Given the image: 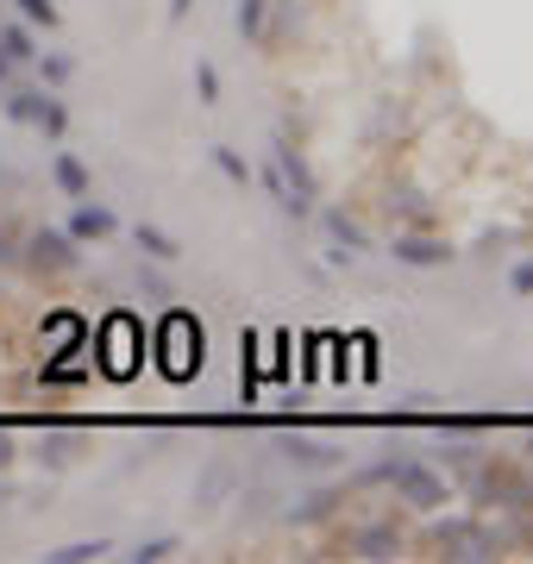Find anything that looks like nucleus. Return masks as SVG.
<instances>
[{"label":"nucleus","instance_id":"17","mask_svg":"<svg viewBox=\"0 0 533 564\" xmlns=\"http://www.w3.org/2000/svg\"><path fill=\"white\" fill-rule=\"evenodd\" d=\"M270 13H276V0H239V7H232V25H239V39H246V44H264Z\"/></svg>","mask_w":533,"mask_h":564},{"label":"nucleus","instance_id":"8","mask_svg":"<svg viewBox=\"0 0 533 564\" xmlns=\"http://www.w3.org/2000/svg\"><path fill=\"white\" fill-rule=\"evenodd\" d=\"M346 552H351V558H370V564L402 558V552H409V533H402L395 521H358L346 533Z\"/></svg>","mask_w":533,"mask_h":564},{"label":"nucleus","instance_id":"13","mask_svg":"<svg viewBox=\"0 0 533 564\" xmlns=\"http://www.w3.org/2000/svg\"><path fill=\"white\" fill-rule=\"evenodd\" d=\"M113 232H120V220H113V207L107 202H95V195H83V202H76V214H69V239L76 245H101V239H113Z\"/></svg>","mask_w":533,"mask_h":564},{"label":"nucleus","instance_id":"15","mask_svg":"<svg viewBox=\"0 0 533 564\" xmlns=\"http://www.w3.org/2000/svg\"><path fill=\"white\" fill-rule=\"evenodd\" d=\"M51 182H57V188L69 195V202L95 195V176H88V163L76 158V151H57V158H51Z\"/></svg>","mask_w":533,"mask_h":564},{"label":"nucleus","instance_id":"27","mask_svg":"<svg viewBox=\"0 0 533 564\" xmlns=\"http://www.w3.org/2000/svg\"><path fill=\"white\" fill-rule=\"evenodd\" d=\"M195 95H202V107H220V69L214 63H195Z\"/></svg>","mask_w":533,"mask_h":564},{"label":"nucleus","instance_id":"18","mask_svg":"<svg viewBox=\"0 0 533 564\" xmlns=\"http://www.w3.org/2000/svg\"><path fill=\"white\" fill-rule=\"evenodd\" d=\"M44 95H51V88H7V101H0V113H7V120L13 126H39V113H44Z\"/></svg>","mask_w":533,"mask_h":564},{"label":"nucleus","instance_id":"32","mask_svg":"<svg viewBox=\"0 0 533 564\" xmlns=\"http://www.w3.org/2000/svg\"><path fill=\"white\" fill-rule=\"evenodd\" d=\"M13 69H20V63H13V57H7V51H0V88L13 82Z\"/></svg>","mask_w":533,"mask_h":564},{"label":"nucleus","instance_id":"20","mask_svg":"<svg viewBox=\"0 0 533 564\" xmlns=\"http://www.w3.org/2000/svg\"><path fill=\"white\" fill-rule=\"evenodd\" d=\"M107 552H113L107 540H69V545H51L44 558L51 564H95V558H107Z\"/></svg>","mask_w":533,"mask_h":564},{"label":"nucleus","instance_id":"19","mask_svg":"<svg viewBox=\"0 0 533 564\" xmlns=\"http://www.w3.org/2000/svg\"><path fill=\"white\" fill-rule=\"evenodd\" d=\"M0 51H7L13 63H32V57H39V39H32V25H25L20 13H13V20H0Z\"/></svg>","mask_w":533,"mask_h":564},{"label":"nucleus","instance_id":"11","mask_svg":"<svg viewBox=\"0 0 533 564\" xmlns=\"http://www.w3.org/2000/svg\"><path fill=\"white\" fill-rule=\"evenodd\" d=\"M383 214H390L395 226H433V220H439L433 202L414 188V182H390V188H383Z\"/></svg>","mask_w":533,"mask_h":564},{"label":"nucleus","instance_id":"33","mask_svg":"<svg viewBox=\"0 0 533 564\" xmlns=\"http://www.w3.org/2000/svg\"><path fill=\"white\" fill-rule=\"evenodd\" d=\"M188 7H195V0H170V20H188Z\"/></svg>","mask_w":533,"mask_h":564},{"label":"nucleus","instance_id":"34","mask_svg":"<svg viewBox=\"0 0 533 564\" xmlns=\"http://www.w3.org/2000/svg\"><path fill=\"white\" fill-rule=\"evenodd\" d=\"M527 484H533V470H527Z\"/></svg>","mask_w":533,"mask_h":564},{"label":"nucleus","instance_id":"7","mask_svg":"<svg viewBox=\"0 0 533 564\" xmlns=\"http://www.w3.org/2000/svg\"><path fill=\"white\" fill-rule=\"evenodd\" d=\"M314 220H320V232H327V258L333 263H358L370 251V232L358 214H346V207H314Z\"/></svg>","mask_w":533,"mask_h":564},{"label":"nucleus","instance_id":"22","mask_svg":"<svg viewBox=\"0 0 533 564\" xmlns=\"http://www.w3.org/2000/svg\"><path fill=\"white\" fill-rule=\"evenodd\" d=\"M13 13H20V20L32 25V32H39V25H44V32H57V20H63L57 0H13Z\"/></svg>","mask_w":533,"mask_h":564},{"label":"nucleus","instance_id":"2","mask_svg":"<svg viewBox=\"0 0 533 564\" xmlns=\"http://www.w3.org/2000/svg\"><path fill=\"white\" fill-rule=\"evenodd\" d=\"M427 545L439 558H458V564H483V558H502V527H490L483 514H452L439 508V521L427 527Z\"/></svg>","mask_w":533,"mask_h":564},{"label":"nucleus","instance_id":"16","mask_svg":"<svg viewBox=\"0 0 533 564\" xmlns=\"http://www.w3.org/2000/svg\"><path fill=\"white\" fill-rule=\"evenodd\" d=\"M132 245L144 251V263H176V258H183V239H176V232H164V226H151V220L132 226Z\"/></svg>","mask_w":533,"mask_h":564},{"label":"nucleus","instance_id":"21","mask_svg":"<svg viewBox=\"0 0 533 564\" xmlns=\"http://www.w3.org/2000/svg\"><path fill=\"white\" fill-rule=\"evenodd\" d=\"M214 170H220L232 188H251V182H258V170H251V163L232 151V144H214Z\"/></svg>","mask_w":533,"mask_h":564},{"label":"nucleus","instance_id":"26","mask_svg":"<svg viewBox=\"0 0 533 564\" xmlns=\"http://www.w3.org/2000/svg\"><path fill=\"white\" fill-rule=\"evenodd\" d=\"M126 558H132V564H164V558H176V540H170V533H157V540H139Z\"/></svg>","mask_w":533,"mask_h":564},{"label":"nucleus","instance_id":"1","mask_svg":"<svg viewBox=\"0 0 533 564\" xmlns=\"http://www.w3.org/2000/svg\"><path fill=\"white\" fill-rule=\"evenodd\" d=\"M377 484L395 489V502L414 508V514H439V508L458 502V484L427 458H377V464H365V470L351 477V489H377Z\"/></svg>","mask_w":533,"mask_h":564},{"label":"nucleus","instance_id":"12","mask_svg":"<svg viewBox=\"0 0 533 564\" xmlns=\"http://www.w3.org/2000/svg\"><path fill=\"white\" fill-rule=\"evenodd\" d=\"M346 502H351V489L346 484H327V489H314V496H302L295 508H283V521L289 527H320V521H333Z\"/></svg>","mask_w":533,"mask_h":564},{"label":"nucleus","instance_id":"24","mask_svg":"<svg viewBox=\"0 0 533 564\" xmlns=\"http://www.w3.org/2000/svg\"><path fill=\"white\" fill-rule=\"evenodd\" d=\"M32 63H39V76H44V88H63V82L76 76V63L63 57V51H39V57H32Z\"/></svg>","mask_w":533,"mask_h":564},{"label":"nucleus","instance_id":"3","mask_svg":"<svg viewBox=\"0 0 533 564\" xmlns=\"http://www.w3.org/2000/svg\"><path fill=\"white\" fill-rule=\"evenodd\" d=\"M465 489H471L483 508H502V514H533V484H527V470H514L509 458H496V452H483V458L465 470Z\"/></svg>","mask_w":533,"mask_h":564},{"label":"nucleus","instance_id":"28","mask_svg":"<svg viewBox=\"0 0 533 564\" xmlns=\"http://www.w3.org/2000/svg\"><path fill=\"white\" fill-rule=\"evenodd\" d=\"M69 445H76V440H69V433H51V440H44V445H39V458H44V464H51V470H63V464L76 458V452H69Z\"/></svg>","mask_w":533,"mask_h":564},{"label":"nucleus","instance_id":"9","mask_svg":"<svg viewBox=\"0 0 533 564\" xmlns=\"http://www.w3.org/2000/svg\"><path fill=\"white\" fill-rule=\"evenodd\" d=\"M88 345H95V333L83 326V314H51L44 321V364H76L88 358Z\"/></svg>","mask_w":533,"mask_h":564},{"label":"nucleus","instance_id":"30","mask_svg":"<svg viewBox=\"0 0 533 564\" xmlns=\"http://www.w3.org/2000/svg\"><path fill=\"white\" fill-rule=\"evenodd\" d=\"M509 289H514V295H533V258L509 270Z\"/></svg>","mask_w":533,"mask_h":564},{"label":"nucleus","instance_id":"29","mask_svg":"<svg viewBox=\"0 0 533 564\" xmlns=\"http://www.w3.org/2000/svg\"><path fill=\"white\" fill-rule=\"evenodd\" d=\"M13 458H20V440H13V426H0V477L13 470Z\"/></svg>","mask_w":533,"mask_h":564},{"label":"nucleus","instance_id":"10","mask_svg":"<svg viewBox=\"0 0 533 564\" xmlns=\"http://www.w3.org/2000/svg\"><path fill=\"white\" fill-rule=\"evenodd\" d=\"M164 370H170V377H188V370H202V321H188V314H170V326H164Z\"/></svg>","mask_w":533,"mask_h":564},{"label":"nucleus","instance_id":"31","mask_svg":"<svg viewBox=\"0 0 533 564\" xmlns=\"http://www.w3.org/2000/svg\"><path fill=\"white\" fill-rule=\"evenodd\" d=\"M0 263H20V232H7V226H0Z\"/></svg>","mask_w":533,"mask_h":564},{"label":"nucleus","instance_id":"25","mask_svg":"<svg viewBox=\"0 0 533 564\" xmlns=\"http://www.w3.org/2000/svg\"><path fill=\"white\" fill-rule=\"evenodd\" d=\"M226 489H232V470H207L202 489H195V508H202V514H207V508H220Z\"/></svg>","mask_w":533,"mask_h":564},{"label":"nucleus","instance_id":"5","mask_svg":"<svg viewBox=\"0 0 533 564\" xmlns=\"http://www.w3.org/2000/svg\"><path fill=\"white\" fill-rule=\"evenodd\" d=\"M20 263L32 276H69V270H83V245L69 239V226H32L20 232Z\"/></svg>","mask_w":533,"mask_h":564},{"label":"nucleus","instance_id":"14","mask_svg":"<svg viewBox=\"0 0 533 564\" xmlns=\"http://www.w3.org/2000/svg\"><path fill=\"white\" fill-rule=\"evenodd\" d=\"M276 452H283V464H295V470H333V464L346 458L333 440H308V433H289Z\"/></svg>","mask_w":533,"mask_h":564},{"label":"nucleus","instance_id":"23","mask_svg":"<svg viewBox=\"0 0 533 564\" xmlns=\"http://www.w3.org/2000/svg\"><path fill=\"white\" fill-rule=\"evenodd\" d=\"M39 132H44V139H51V144H57V139H63V132H69V107H63V101H57V88H51V95H44V113H39Z\"/></svg>","mask_w":533,"mask_h":564},{"label":"nucleus","instance_id":"6","mask_svg":"<svg viewBox=\"0 0 533 564\" xmlns=\"http://www.w3.org/2000/svg\"><path fill=\"white\" fill-rule=\"evenodd\" d=\"M390 258H395V263H409V270H446L458 251H452V245L433 232V226H395Z\"/></svg>","mask_w":533,"mask_h":564},{"label":"nucleus","instance_id":"4","mask_svg":"<svg viewBox=\"0 0 533 564\" xmlns=\"http://www.w3.org/2000/svg\"><path fill=\"white\" fill-rule=\"evenodd\" d=\"M270 170H276V182H283L276 207H283L289 220H314V207H320V182H314L308 151L289 139V132H276V144H270Z\"/></svg>","mask_w":533,"mask_h":564}]
</instances>
